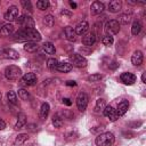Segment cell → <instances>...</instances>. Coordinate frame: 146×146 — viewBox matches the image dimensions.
Instances as JSON below:
<instances>
[{"label": "cell", "mask_w": 146, "mask_h": 146, "mask_svg": "<svg viewBox=\"0 0 146 146\" xmlns=\"http://www.w3.org/2000/svg\"><path fill=\"white\" fill-rule=\"evenodd\" d=\"M13 39L15 41H18V42H22V41L36 42V41L41 40V35L34 27L33 29H22L14 34Z\"/></svg>", "instance_id": "obj_1"}, {"label": "cell", "mask_w": 146, "mask_h": 146, "mask_svg": "<svg viewBox=\"0 0 146 146\" xmlns=\"http://www.w3.org/2000/svg\"><path fill=\"white\" fill-rule=\"evenodd\" d=\"M115 137L112 132H104L96 137V145L97 146H112L114 144Z\"/></svg>", "instance_id": "obj_2"}, {"label": "cell", "mask_w": 146, "mask_h": 146, "mask_svg": "<svg viewBox=\"0 0 146 146\" xmlns=\"http://www.w3.org/2000/svg\"><path fill=\"white\" fill-rule=\"evenodd\" d=\"M5 76L10 81H16L22 76V70L18 66L9 65L5 68Z\"/></svg>", "instance_id": "obj_3"}, {"label": "cell", "mask_w": 146, "mask_h": 146, "mask_svg": "<svg viewBox=\"0 0 146 146\" xmlns=\"http://www.w3.org/2000/svg\"><path fill=\"white\" fill-rule=\"evenodd\" d=\"M104 30L106 32L107 35L112 36L114 34H117L119 31H120V24L117 23V21L115 19H111V21H107L104 25Z\"/></svg>", "instance_id": "obj_4"}, {"label": "cell", "mask_w": 146, "mask_h": 146, "mask_svg": "<svg viewBox=\"0 0 146 146\" xmlns=\"http://www.w3.org/2000/svg\"><path fill=\"white\" fill-rule=\"evenodd\" d=\"M70 60L76 67H84L87 65V59L80 54H72L70 56Z\"/></svg>", "instance_id": "obj_5"}, {"label": "cell", "mask_w": 146, "mask_h": 146, "mask_svg": "<svg viewBox=\"0 0 146 146\" xmlns=\"http://www.w3.org/2000/svg\"><path fill=\"white\" fill-rule=\"evenodd\" d=\"M87 105H88V96L86 92L81 91L78 97H76V106H78V110L83 112L86 108H87Z\"/></svg>", "instance_id": "obj_6"}, {"label": "cell", "mask_w": 146, "mask_h": 146, "mask_svg": "<svg viewBox=\"0 0 146 146\" xmlns=\"http://www.w3.org/2000/svg\"><path fill=\"white\" fill-rule=\"evenodd\" d=\"M18 16H19V13H18V8L16 6H10L8 8V10L5 13V19L9 21V22L17 21Z\"/></svg>", "instance_id": "obj_7"}, {"label": "cell", "mask_w": 146, "mask_h": 146, "mask_svg": "<svg viewBox=\"0 0 146 146\" xmlns=\"http://www.w3.org/2000/svg\"><path fill=\"white\" fill-rule=\"evenodd\" d=\"M17 23H19L24 29H33L34 27V21L31 16H21L17 19Z\"/></svg>", "instance_id": "obj_8"}, {"label": "cell", "mask_w": 146, "mask_h": 146, "mask_svg": "<svg viewBox=\"0 0 146 146\" xmlns=\"http://www.w3.org/2000/svg\"><path fill=\"white\" fill-rule=\"evenodd\" d=\"M36 81H38V79L34 73H26L25 75H23L21 83L24 86H34V84H36Z\"/></svg>", "instance_id": "obj_9"}, {"label": "cell", "mask_w": 146, "mask_h": 146, "mask_svg": "<svg viewBox=\"0 0 146 146\" xmlns=\"http://www.w3.org/2000/svg\"><path fill=\"white\" fill-rule=\"evenodd\" d=\"M96 42V34L94 32H90V33H86L83 36H82V43L87 47H91L94 43Z\"/></svg>", "instance_id": "obj_10"}, {"label": "cell", "mask_w": 146, "mask_h": 146, "mask_svg": "<svg viewBox=\"0 0 146 146\" xmlns=\"http://www.w3.org/2000/svg\"><path fill=\"white\" fill-rule=\"evenodd\" d=\"M120 79H121V81L124 83V84H133L135 82H136V75L135 74H132V73H129V72H124V73H122L121 74V76H120Z\"/></svg>", "instance_id": "obj_11"}, {"label": "cell", "mask_w": 146, "mask_h": 146, "mask_svg": "<svg viewBox=\"0 0 146 146\" xmlns=\"http://www.w3.org/2000/svg\"><path fill=\"white\" fill-rule=\"evenodd\" d=\"M104 8H105V6H104L103 2L94 1L91 3V6H90V13H91V15H98L104 10Z\"/></svg>", "instance_id": "obj_12"}, {"label": "cell", "mask_w": 146, "mask_h": 146, "mask_svg": "<svg viewBox=\"0 0 146 146\" xmlns=\"http://www.w3.org/2000/svg\"><path fill=\"white\" fill-rule=\"evenodd\" d=\"M104 115L106 117H108L111 121H116L117 117H119V115L116 113V110H114L112 106H106L104 108Z\"/></svg>", "instance_id": "obj_13"}, {"label": "cell", "mask_w": 146, "mask_h": 146, "mask_svg": "<svg viewBox=\"0 0 146 146\" xmlns=\"http://www.w3.org/2000/svg\"><path fill=\"white\" fill-rule=\"evenodd\" d=\"M88 29H89V24L86 21H82V22L78 23V25H76V27H75L74 31H75L76 35H84L87 33Z\"/></svg>", "instance_id": "obj_14"}, {"label": "cell", "mask_w": 146, "mask_h": 146, "mask_svg": "<svg viewBox=\"0 0 146 146\" xmlns=\"http://www.w3.org/2000/svg\"><path fill=\"white\" fill-rule=\"evenodd\" d=\"M143 59H144V56L140 50H136L131 56V63L135 66H140L143 64Z\"/></svg>", "instance_id": "obj_15"}, {"label": "cell", "mask_w": 146, "mask_h": 146, "mask_svg": "<svg viewBox=\"0 0 146 146\" xmlns=\"http://www.w3.org/2000/svg\"><path fill=\"white\" fill-rule=\"evenodd\" d=\"M1 55L6 58H10V59H18L19 55L16 50L14 49H10V48H5L1 50Z\"/></svg>", "instance_id": "obj_16"}, {"label": "cell", "mask_w": 146, "mask_h": 146, "mask_svg": "<svg viewBox=\"0 0 146 146\" xmlns=\"http://www.w3.org/2000/svg\"><path fill=\"white\" fill-rule=\"evenodd\" d=\"M14 32V25L10 23H7L1 26L0 29V35L1 36H10Z\"/></svg>", "instance_id": "obj_17"}, {"label": "cell", "mask_w": 146, "mask_h": 146, "mask_svg": "<svg viewBox=\"0 0 146 146\" xmlns=\"http://www.w3.org/2000/svg\"><path fill=\"white\" fill-rule=\"evenodd\" d=\"M64 34H65V38L68 41H75L76 40V33H75L74 29L71 27V26H66L64 29Z\"/></svg>", "instance_id": "obj_18"}, {"label": "cell", "mask_w": 146, "mask_h": 146, "mask_svg": "<svg viewBox=\"0 0 146 146\" xmlns=\"http://www.w3.org/2000/svg\"><path fill=\"white\" fill-rule=\"evenodd\" d=\"M122 8V2L120 0H113L108 3V10L111 13H119Z\"/></svg>", "instance_id": "obj_19"}, {"label": "cell", "mask_w": 146, "mask_h": 146, "mask_svg": "<svg viewBox=\"0 0 146 146\" xmlns=\"http://www.w3.org/2000/svg\"><path fill=\"white\" fill-rule=\"evenodd\" d=\"M128 107H129V103H128V100H122L119 105H117V108H116V113H117V115L120 116V115H123L127 111H128Z\"/></svg>", "instance_id": "obj_20"}, {"label": "cell", "mask_w": 146, "mask_h": 146, "mask_svg": "<svg viewBox=\"0 0 146 146\" xmlns=\"http://www.w3.org/2000/svg\"><path fill=\"white\" fill-rule=\"evenodd\" d=\"M49 110H50V107H49V104H48V103H43V104L41 105L40 113H39L41 120H44V119L48 116V114H49Z\"/></svg>", "instance_id": "obj_21"}, {"label": "cell", "mask_w": 146, "mask_h": 146, "mask_svg": "<svg viewBox=\"0 0 146 146\" xmlns=\"http://www.w3.org/2000/svg\"><path fill=\"white\" fill-rule=\"evenodd\" d=\"M26 123V115L24 113H19L18 116H17V122L15 124V128L16 129H22Z\"/></svg>", "instance_id": "obj_22"}, {"label": "cell", "mask_w": 146, "mask_h": 146, "mask_svg": "<svg viewBox=\"0 0 146 146\" xmlns=\"http://www.w3.org/2000/svg\"><path fill=\"white\" fill-rule=\"evenodd\" d=\"M131 18H132L131 14L124 13V14L119 15V17H117V23H119V24H120V23H121V24H128V23L131 22Z\"/></svg>", "instance_id": "obj_23"}, {"label": "cell", "mask_w": 146, "mask_h": 146, "mask_svg": "<svg viewBox=\"0 0 146 146\" xmlns=\"http://www.w3.org/2000/svg\"><path fill=\"white\" fill-rule=\"evenodd\" d=\"M56 70L59 71V72H63V73H67V72H70V71L72 70V64H70V63H64V62H63V63H58Z\"/></svg>", "instance_id": "obj_24"}, {"label": "cell", "mask_w": 146, "mask_h": 146, "mask_svg": "<svg viewBox=\"0 0 146 146\" xmlns=\"http://www.w3.org/2000/svg\"><path fill=\"white\" fill-rule=\"evenodd\" d=\"M39 49V46L36 42H25L24 44V50L27 52H35Z\"/></svg>", "instance_id": "obj_25"}, {"label": "cell", "mask_w": 146, "mask_h": 146, "mask_svg": "<svg viewBox=\"0 0 146 146\" xmlns=\"http://www.w3.org/2000/svg\"><path fill=\"white\" fill-rule=\"evenodd\" d=\"M43 50H44L47 54H49V55H54V54L56 52L55 46H54L51 42H46V43L43 44Z\"/></svg>", "instance_id": "obj_26"}, {"label": "cell", "mask_w": 146, "mask_h": 146, "mask_svg": "<svg viewBox=\"0 0 146 146\" xmlns=\"http://www.w3.org/2000/svg\"><path fill=\"white\" fill-rule=\"evenodd\" d=\"M140 30H141V24H140V22H139V21H135V22L132 23L131 33H132L133 35H137V34H139Z\"/></svg>", "instance_id": "obj_27"}, {"label": "cell", "mask_w": 146, "mask_h": 146, "mask_svg": "<svg viewBox=\"0 0 146 146\" xmlns=\"http://www.w3.org/2000/svg\"><path fill=\"white\" fill-rule=\"evenodd\" d=\"M42 22H43V24H44L46 26L51 27V26H54V24H55V18H54L51 15H46V16L43 17Z\"/></svg>", "instance_id": "obj_28"}, {"label": "cell", "mask_w": 146, "mask_h": 146, "mask_svg": "<svg viewBox=\"0 0 146 146\" xmlns=\"http://www.w3.org/2000/svg\"><path fill=\"white\" fill-rule=\"evenodd\" d=\"M106 106H105V100L104 99H102V98H99V99H97V102H96V106H95V112H100V111H104V108H105Z\"/></svg>", "instance_id": "obj_29"}, {"label": "cell", "mask_w": 146, "mask_h": 146, "mask_svg": "<svg viewBox=\"0 0 146 146\" xmlns=\"http://www.w3.org/2000/svg\"><path fill=\"white\" fill-rule=\"evenodd\" d=\"M49 6H50V3L47 0H39V1H36V7L40 10H46V9L49 8Z\"/></svg>", "instance_id": "obj_30"}, {"label": "cell", "mask_w": 146, "mask_h": 146, "mask_svg": "<svg viewBox=\"0 0 146 146\" xmlns=\"http://www.w3.org/2000/svg\"><path fill=\"white\" fill-rule=\"evenodd\" d=\"M7 98H8V102L13 105H16L17 104V96L15 94V91H8L7 92Z\"/></svg>", "instance_id": "obj_31"}, {"label": "cell", "mask_w": 146, "mask_h": 146, "mask_svg": "<svg viewBox=\"0 0 146 146\" xmlns=\"http://www.w3.org/2000/svg\"><path fill=\"white\" fill-rule=\"evenodd\" d=\"M52 124L55 125V128H60L63 125V119L59 115H54L52 116Z\"/></svg>", "instance_id": "obj_32"}, {"label": "cell", "mask_w": 146, "mask_h": 146, "mask_svg": "<svg viewBox=\"0 0 146 146\" xmlns=\"http://www.w3.org/2000/svg\"><path fill=\"white\" fill-rule=\"evenodd\" d=\"M102 78H103L102 74H99V73H95V74L89 75V76L87 78V80H88L89 82H98L99 80H102Z\"/></svg>", "instance_id": "obj_33"}, {"label": "cell", "mask_w": 146, "mask_h": 146, "mask_svg": "<svg viewBox=\"0 0 146 146\" xmlns=\"http://www.w3.org/2000/svg\"><path fill=\"white\" fill-rule=\"evenodd\" d=\"M18 96H19V98L23 99V100H29V99H30V94H29V91L25 90V89H19V90H18Z\"/></svg>", "instance_id": "obj_34"}, {"label": "cell", "mask_w": 146, "mask_h": 146, "mask_svg": "<svg viewBox=\"0 0 146 146\" xmlns=\"http://www.w3.org/2000/svg\"><path fill=\"white\" fill-rule=\"evenodd\" d=\"M57 65H58V62H57V59H55V58H49V59L47 60V66H48V68H50V70H56Z\"/></svg>", "instance_id": "obj_35"}, {"label": "cell", "mask_w": 146, "mask_h": 146, "mask_svg": "<svg viewBox=\"0 0 146 146\" xmlns=\"http://www.w3.org/2000/svg\"><path fill=\"white\" fill-rule=\"evenodd\" d=\"M21 5L23 6L24 9L29 10L30 13H32V3H31L30 0H22V1H21Z\"/></svg>", "instance_id": "obj_36"}, {"label": "cell", "mask_w": 146, "mask_h": 146, "mask_svg": "<svg viewBox=\"0 0 146 146\" xmlns=\"http://www.w3.org/2000/svg\"><path fill=\"white\" fill-rule=\"evenodd\" d=\"M102 42H103V44H105V46H111V44L114 42V40H113V36L106 35V36H104V38L102 39Z\"/></svg>", "instance_id": "obj_37"}, {"label": "cell", "mask_w": 146, "mask_h": 146, "mask_svg": "<svg viewBox=\"0 0 146 146\" xmlns=\"http://www.w3.org/2000/svg\"><path fill=\"white\" fill-rule=\"evenodd\" d=\"M27 138H29L27 135H24V133H23V135H18L15 143H16V144H23L25 140H27Z\"/></svg>", "instance_id": "obj_38"}, {"label": "cell", "mask_w": 146, "mask_h": 146, "mask_svg": "<svg viewBox=\"0 0 146 146\" xmlns=\"http://www.w3.org/2000/svg\"><path fill=\"white\" fill-rule=\"evenodd\" d=\"M5 128H6V123L2 119H0V130H3Z\"/></svg>", "instance_id": "obj_39"}, {"label": "cell", "mask_w": 146, "mask_h": 146, "mask_svg": "<svg viewBox=\"0 0 146 146\" xmlns=\"http://www.w3.org/2000/svg\"><path fill=\"white\" fill-rule=\"evenodd\" d=\"M63 103H64V104H66L67 106H70V105L72 104V102H71L68 98H64V99H63Z\"/></svg>", "instance_id": "obj_40"}, {"label": "cell", "mask_w": 146, "mask_h": 146, "mask_svg": "<svg viewBox=\"0 0 146 146\" xmlns=\"http://www.w3.org/2000/svg\"><path fill=\"white\" fill-rule=\"evenodd\" d=\"M62 15H66V16H71L72 14H71L70 11H67V10H65V9H63V10H62Z\"/></svg>", "instance_id": "obj_41"}, {"label": "cell", "mask_w": 146, "mask_h": 146, "mask_svg": "<svg viewBox=\"0 0 146 146\" xmlns=\"http://www.w3.org/2000/svg\"><path fill=\"white\" fill-rule=\"evenodd\" d=\"M66 84H67V86H73V87H74V86H76V82H75V81H67Z\"/></svg>", "instance_id": "obj_42"}, {"label": "cell", "mask_w": 146, "mask_h": 146, "mask_svg": "<svg viewBox=\"0 0 146 146\" xmlns=\"http://www.w3.org/2000/svg\"><path fill=\"white\" fill-rule=\"evenodd\" d=\"M141 81H143L144 83H146V73H143V75H141Z\"/></svg>", "instance_id": "obj_43"}, {"label": "cell", "mask_w": 146, "mask_h": 146, "mask_svg": "<svg viewBox=\"0 0 146 146\" xmlns=\"http://www.w3.org/2000/svg\"><path fill=\"white\" fill-rule=\"evenodd\" d=\"M70 5H71V7H72V8H76V3H75V2L71 1V2H70Z\"/></svg>", "instance_id": "obj_44"}, {"label": "cell", "mask_w": 146, "mask_h": 146, "mask_svg": "<svg viewBox=\"0 0 146 146\" xmlns=\"http://www.w3.org/2000/svg\"><path fill=\"white\" fill-rule=\"evenodd\" d=\"M112 64H113V65H110V66H111V67H112V68H115V67H116V66H117V64H116V63H115V62H113V63H112Z\"/></svg>", "instance_id": "obj_45"}, {"label": "cell", "mask_w": 146, "mask_h": 146, "mask_svg": "<svg viewBox=\"0 0 146 146\" xmlns=\"http://www.w3.org/2000/svg\"><path fill=\"white\" fill-rule=\"evenodd\" d=\"M0 99H1V92H0Z\"/></svg>", "instance_id": "obj_46"}]
</instances>
